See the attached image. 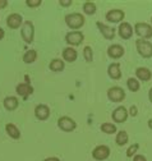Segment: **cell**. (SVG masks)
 <instances>
[{"mask_svg":"<svg viewBox=\"0 0 152 161\" xmlns=\"http://www.w3.org/2000/svg\"><path fill=\"white\" fill-rule=\"evenodd\" d=\"M86 22L84 15H82L81 13H70L65 15V23L69 28H73L74 31H78V28L83 27Z\"/></svg>","mask_w":152,"mask_h":161,"instance_id":"obj_1","label":"cell"},{"mask_svg":"<svg viewBox=\"0 0 152 161\" xmlns=\"http://www.w3.org/2000/svg\"><path fill=\"white\" fill-rule=\"evenodd\" d=\"M136 47H137L138 54L142 58H144V59L152 58V44L148 41V40L138 38L136 41Z\"/></svg>","mask_w":152,"mask_h":161,"instance_id":"obj_2","label":"cell"},{"mask_svg":"<svg viewBox=\"0 0 152 161\" xmlns=\"http://www.w3.org/2000/svg\"><path fill=\"white\" fill-rule=\"evenodd\" d=\"M21 35L22 38L24 40L26 44H32L33 42V37H35V26L31 21H26L23 22L22 27H21Z\"/></svg>","mask_w":152,"mask_h":161,"instance_id":"obj_3","label":"cell"},{"mask_svg":"<svg viewBox=\"0 0 152 161\" xmlns=\"http://www.w3.org/2000/svg\"><path fill=\"white\" fill-rule=\"evenodd\" d=\"M83 40H84V35L81 31H70L65 35V41L68 45H70V47L81 45Z\"/></svg>","mask_w":152,"mask_h":161,"instance_id":"obj_4","label":"cell"},{"mask_svg":"<svg viewBox=\"0 0 152 161\" xmlns=\"http://www.w3.org/2000/svg\"><path fill=\"white\" fill-rule=\"evenodd\" d=\"M134 31L136 33L142 38V40H147L152 37V26L144 22H138L134 25Z\"/></svg>","mask_w":152,"mask_h":161,"instance_id":"obj_5","label":"cell"},{"mask_svg":"<svg viewBox=\"0 0 152 161\" xmlns=\"http://www.w3.org/2000/svg\"><path fill=\"white\" fill-rule=\"evenodd\" d=\"M58 127L64 132H73L77 128V123L70 116H60L58 119Z\"/></svg>","mask_w":152,"mask_h":161,"instance_id":"obj_6","label":"cell"},{"mask_svg":"<svg viewBox=\"0 0 152 161\" xmlns=\"http://www.w3.org/2000/svg\"><path fill=\"white\" fill-rule=\"evenodd\" d=\"M107 98L112 103H120L125 98V92L123 88L115 86L107 90Z\"/></svg>","mask_w":152,"mask_h":161,"instance_id":"obj_7","label":"cell"},{"mask_svg":"<svg viewBox=\"0 0 152 161\" xmlns=\"http://www.w3.org/2000/svg\"><path fill=\"white\" fill-rule=\"evenodd\" d=\"M110 156V148L106 145L96 146L92 151V157L97 161H104Z\"/></svg>","mask_w":152,"mask_h":161,"instance_id":"obj_8","label":"cell"},{"mask_svg":"<svg viewBox=\"0 0 152 161\" xmlns=\"http://www.w3.org/2000/svg\"><path fill=\"white\" fill-rule=\"evenodd\" d=\"M124 17H125V13L122 9H111L105 15L106 21L110 23H119L124 19Z\"/></svg>","mask_w":152,"mask_h":161,"instance_id":"obj_9","label":"cell"},{"mask_svg":"<svg viewBox=\"0 0 152 161\" xmlns=\"http://www.w3.org/2000/svg\"><path fill=\"white\" fill-rule=\"evenodd\" d=\"M7 25L9 28L12 30H17V28H19L22 25H23V17L21 14H18V13H12L8 15L7 18Z\"/></svg>","mask_w":152,"mask_h":161,"instance_id":"obj_10","label":"cell"},{"mask_svg":"<svg viewBox=\"0 0 152 161\" xmlns=\"http://www.w3.org/2000/svg\"><path fill=\"white\" fill-rule=\"evenodd\" d=\"M128 115H129L128 114V110L124 106H118L115 110L112 111L111 118H112V120L115 123H124V122H127Z\"/></svg>","mask_w":152,"mask_h":161,"instance_id":"obj_11","label":"cell"},{"mask_svg":"<svg viewBox=\"0 0 152 161\" xmlns=\"http://www.w3.org/2000/svg\"><path fill=\"white\" fill-rule=\"evenodd\" d=\"M118 33L123 40H129L133 36V27L128 22H122L118 27Z\"/></svg>","mask_w":152,"mask_h":161,"instance_id":"obj_12","label":"cell"},{"mask_svg":"<svg viewBox=\"0 0 152 161\" xmlns=\"http://www.w3.org/2000/svg\"><path fill=\"white\" fill-rule=\"evenodd\" d=\"M35 116L39 120H46L50 116V108L45 104H40L35 108Z\"/></svg>","mask_w":152,"mask_h":161,"instance_id":"obj_13","label":"cell"},{"mask_svg":"<svg viewBox=\"0 0 152 161\" xmlns=\"http://www.w3.org/2000/svg\"><path fill=\"white\" fill-rule=\"evenodd\" d=\"M15 92L17 95H19L21 97H23V100H27L30 95L33 93V88L30 83H21V85H18L17 88H15Z\"/></svg>","mask_w":152,"mask_h":161,"instance_id":"obj_14","label":"cell"},{"mask_svg":"<svg viewBox=\"0 0 152 161\" xmlns=\"http://www.w3.org/2000/svg\"><path fill=\"white\" fill-rule=\"evenodd\" d=\"M125 50L123 46H120L119 44H114L111 46L107 47V55L111 58V59H119L124 55Z\"/></svg>","mask_w":152,"mask_h":161,"instance_id":"obj_15","label":"cell"},{"mask_svg":"<svg viewBox=\"0 0 152 161\" xmlns=\"http://www.w3.org/2000/svg\"><path fill=\"white\" fill-rule=\"evenodd\" d=\"M97 27L100 30V32L102 33V36L106 38V40H112L114 37H115V28L112 27H109L101 22H97Z\"/></svg>","mask_w":152,"mask_h":161,"instance_id":"obj_16","label":"cell"},{"mask_svg":"<svg viewBox=\"0 0 152 161\" xmlns=\"http://www.w3.org/2000/svg\"><path fill=\"white\" fill-rule=\"evenodd\" d=\"M107 74L111 79H120L122 78V69L119 63H111L107 68Z\"/></svg>","mask_w":152,"mask_h":161,"instance_id":"obj_17","label":"cell"},{"mask_svg":"<svg viewBox=\"0 0 152 161\" xmlns=\"http://www.w3.org/2000/svg\"><path fill=\"white\" fill-rule=\"evenodd\" d=\"M77 56H78V53L75 49L68 46L63 50V59L68 63H74L75 60H77Z\"/></svg>","mask_w":152,"mask_h":161,"instance_id":"obj_18","label":"cell"},{"mask_svg":"<svg viewBox=\"0 0 152 161\" xmlns=\"http://www.w3.org/2000/svg\"><path fill=\"white\" fill-rule=\"evenodd\" d=\"M136 77L138 79L143 80V82H148V80L152 78V72L146 67H139L136 69Z\"/></svg>","mask_w":152,"mask_h":161,"instance_id":"obj_19","label":"cell"},{"mask_svg":"<svg viewBox=\"0 0 152 161\" xmlns=\"http://www.w3.org/2000/svg\"><path fill=\"white\" fill-rule=\"evenodd\" d=\"M3 105L7 110L9 111H13L18 108V105H19V101H18V98L14 97V96H7L4 98V101H3Z\"/></svg>","mask_w":152,"mask_h":161,"instance_id":"obj_20","label":"cell"},{"mask_svg":"<svg viewBox=\"0 0 152 161\" xmlns=\"http://www.w3.org/2000/svg\"><path fill=\"white\" fill-rule=\"evenodd\" d=\"M5 130H7V133H8V136H9L10 138H13V139H19V137H21V130L17 128L15 124L8 123V124L5 125Z\"/></svg>","mask_w":152,"mask_h":161,"instance_id":"obj_21","label":"cell"},{"mask_svg":"<svg viewBox=\"0 0 152 161\" xmlns=\"http://www.w3.org/2000/svg\"><path fill=\"white\" fill-rule=\"evenodd\" d=\"M36 59H37V51L31 49V50H27L23 55V62L26 64H32L36 62Z\"/></svg>","mask_w":152,"mask_h":161,"instance_id":"obj_22","label":"cell"},{"mask_svg":"<svg viewBox=\"0 0 152 161\" xmlns=\"http://www.w3.org/2000/svg\"><path fill=\"white\" fill-rule=\"evenodd\" d=\"M49 67L52 72H62V70H64L65 64H64V62L62 59H54V60H51Z\"/></svg>","mask_w":152,"mask_h":161,"instance_id":"obj_23","label":"cell"},{"mask_svg":"<svg viewBox=\"0 0 152 161\" xmlns=\"http://www.w3.org/2000/svg\"><path fill=\"white\" fill-rule=\"evenodd\" d=\"M115 142H117L118 146H124V145H127V142H128V133H127L125 130L118 132V134H117V137H115Z\"/></svg>","mask_w":152,"mask_h":161,"instance_id":"obj_24","label":"cell"},{"mask_svg":"<svg viewBox=\"0 0 152 161\" xmlns=\"http://www.w3.org/2000/svg\"><path fill=\"white\" fill-rule=\"evenodd\" d=\"M127 87H128V90H130L132 92H138V90H139V82H138V79L133 78V77L128 78V80H127Z\"/></svg>","mask_w":152,"mask_h":161,"instance_id":"obj_25","label":"cell"},{"mask_svg":"<svg viewBox=\"0 0 152 161\" xmlns=\"http://www.w3.org/2000/svg\"><path fill=\"white\" fill-rule=\"evenodd\" d=\"M96 10H97L96 4L92 3V2H86V3L83 4V12H84V14H87V15H93L95 13H96Z\"/></svg>","mask_w":152,"mask_h":161,"instance_id":"obj_26","label":"cell"},{"mask_svg":"<svg viewBox=\"0 0 152 161\" xmlns=\"http://www.w3.org/2000/svg\"><path fill=\"white\" fill-rule=\"evenodd\" d=\"M101 130L106 134H114V133H117L118 129L112 123H104V124H101Z\"/></svg>","mask_w":152,"mask_h":161,"instance_id":"obj_27","label":"cell"},{"mask_svg":"<svg viewBox=\"0 0 152 161\" xmlns=\"http://www.w3.org/2000/svg\"><path fill=\"white\" fill-rule=\"evenodd\" d=\"M83 56H84V59H86L87 63H91L92 60H93V51H92L91 46H86V47L83 49Z\"/></svg>","mask_w":152,"mask_h":161,"instance_id":"obj_28","label":"cell"},{"mask_svg":"<svg viewBox=\"0 0 152 161\" xmlns=\"http://www.w3.org/2000/svg\"><path fill=\"white\" fill-rule=\"evenodd\" d=\"M138 148H139V145H138V143L132 145V146L128 148V151H127V156H128V157H132L133 155H134V153L138 151Z\"/></svg>","mask_w":152,"mask_h":161,"instance_id":"obj_29","label":"cell"},{"mask_svg":"<svg viewBox=\"0 0 152 161\" xmlns=\"http://www.w3.org/2000/svg\"><path fill=\"white\" fill-rule=\"evenodd\" d=\"M41 3H42L41 0H26V4L30 8H37L41 5Z\"/></svg>","mask_w":152,"mask_h":161,"instance_id":"obj_30","label":"cell"},{"mask_svg":"<svg viewBox=\"0 0 152 161\" xmlns=\"http://www.w3.org/2000/svg\"><path fill=\"white\" fill-rule=\"evenodd\" d=\"M59 4H60L62 7H64V8H68V7H70V5L73 4V2H72V0H60Z\"/></svg>","mask_w":152,"mask_h":161,"instance_id":"obj_31","label":"cell"},{"mask_svg":"<svg viewBox=\"0 0 152 161\" xmlns=\"http://www.w3.org/2000/svg\"><path fill=\"white\" fill-rule=\"evenodd\" d=\"M128 114H130L132 116H136V115L138 114V111H137V106L132 105V106H130V109H129V113H128Z\"/></svg>","mask_w":152,"mask_h":161,"instance_id":"obj_32","label":"cell"},{"mask_svg":"<svg viewBox=\"0 0 152 161\" xmlns=\"http://www.w3.org/2000/svg\"><path fill=\"white\" fill-rule=\"evenodd\" d=\"M133 161H147V158L143 155H136L133 157Z\"/></svg>","mask_w":152,"mask_h":161,"instance_id":"obj_33","label":"cell"},{"mask_svg":"<svg viewBox=\"0 0 152 161\" xmlns=\"http://www.w3.org/2000/svg\"><path fill=\"white\" fill-rule=\"evenodd\" d=\"M8 5V0H0V9H4Z\"/></svg>","mask_w":152,"mask_h":161,"instance_id":"obj_34","label":"cell"},{"mask_svg":"<svg viewBox=\"0 0 152 161\" xmlns=\"http://www.w3.org/2000/svg\"><path fill=\"white\" fill-rule=\"evenodd\" d=\"M44 161H60L59 157H46Z\"/></svg>","mask_w":152,"mask_h":161,"instance_id":"obj_35","label":"cell"},{"mask_svg":"<svg viewBox=\"0 0 152 161\" xmlns=\"http://www.w3.org/2000/svg\"><path fill=\"white\" fill-rule=\"evenodd\" d=\"M4 36H5V32H4V30H3L2 27H0V40H3Z\"/></svg>","mask_w":152,"mask_h":161,"instance_id":"obj_36","label":"cell"},{"mask_svg":"<svg viewBox=\"0 0 152 161\" xmlns=\"http://www.w3.org/2000/svg\"><path fill=\"white\" fill-rule=\"evenodd\" d=\"M148 98H149V101H151V104H152V87H151L149 91H148Z\"/></svg>","mask_w":152,"mask_h":161,"instance_id":"obj_37","label":"cell"},{"mask_svg":"<svg viewBox=\"0 0 152 161\" xmlns=\"http://www.w3.org/2000/svg\"><path fill=\"white\" fill-rule=\"evenodd\" d=\"M147 125H148V128H149V129H152V119H149V120H148Z\"/></svg>","mask_w":152,"mask_h":161,"instance_id":"obj_38","label":"cell"},{"mask_svg":"<svg viewBox=\"0 0 152 161\" xmlns=\"http://www.w3.org/2000/svg\"><path fill=\"white\" fill-rule=\"evenodd\" d=\"M151 23H152V17H151Z\"/></svg>","mask_w":152,"mask_h":161,"instance_id":"obj_39","label":"cell"}]
</instances>
